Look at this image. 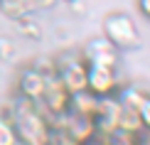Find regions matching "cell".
Here are the masks:
<instances>
[{
  "mask_svg": "<svg viewBox=\"0 0 150 145\" xmlns=\"http://www.w3.org/2000/svg\"><path fill=\"white\" fill-rule=\"evenodd\" d=\"M12 128L22 145H49V123L35 108V101L30 98L20 96L15 106V116H12Z\"/></svg>",
  "mask_w": 150,
  "mask_h": 145,
  "instance_id": "cell-1",
  "label": "cell"
},
{
  "mask_svg": "<svg viewBox=\"0 0 150 145\" xmlns=\"http://www.w3.org/2000/svg\"><path fill=\"white\" fill-rule=\"evenodd\" d=\"M103 37L111 42L116 49H130L140 42L138 25L133 22V17L126 12H113L106 17L103 22Z\"/></svg>",
  "mask_w": 150,
  "mask_h": 145,
  "instance_id": "cell-2",
  "label": "cell"
},
{
  "mask_svg": "<svg viewBox=\"0 0 150 145\" xmlns=\"http://www.w3.org/2000/svg\"><path fill=\"white\" fill-rule=\"evenodd\" d=\"M86 64H98V66H113L118 64V49L111 45L106 37H93L84 45V57Z\"/></svg>",
  "mask_w": 150,
  "mask_h": 145,
  "instance_id": "cell-3",
  "label": "cell"
},
{
  "mask_svg": "<svg viewBox=\"0 0 150 145\" xmlns=\"http://www.w3.org/2000/svg\"><path fill=\"white\" fill-rule=\"evenodd\" d=\"M116 69L113 66H98V64H89L86 69V89L91 93H96L98 98L101 96H111L116 91Z\"/></svg>",
  "mask_w": 150,
  "mask_h": 145,
  "instance_id": "cell-4",
  "label": "cell"
},
{
  "mask_svg": "<svg viewBox=\"0 0 150 145\" xmlns=\"http://www.w3.org/2000/svg\"><path fill=\"white\" fill-rule=\"evenodd\" d=\"M86 69H89V64L84 59H67V62H62L57 79L62 81V86L69 93L84 91L86 89Z\"/></svg>",
  "mask_w": 150,
  "mask_h": 145,
  "instance_id": "cell-5",
  "label": "cell"
},
{
  "mask_svg": "<svg viewBox=\"0 0 150 145\" xmlns=\"http://www.w3.org/2000/svg\"><path fill=\"white\" fill-rule=\"evenodd\" d=\"M47 106V111L52 113V116H64L67 111H69V91L62 86V81L57 76H52L49 74L47 76V86H45V93H42V98Z\"/></svg>",
  "mask_w": 150,
  "mask_h": 145,
  "instance_id": "cell-6",
  "label": "cell"
},
{
  "mask_svg": "<svg viewBox=\"0 0 150 145\" xmlns=\"http://www.w3.org/2000/svg\"><path fill=\"white\" fill-rule=\"evenodd\" d=\"M47 76L49 74H45L40 66H27L25 69V71L20 74V81H17L22 98L40 101L42 93H45V86H47Z\"/></svg>",
  "mask_w": 150,
  "mask_h": 145,
  "instance_id": "cell-7",
  "label": "cell"
},
{
  "mask_svg": "<svg viewBox=\"0 0 150 145\" xmlns=\"http://www.w3.org/2000/svg\"><path fill=\"white\" fill-rule=\"evenodd\" d=\"M98 108V96L91 93L89 89L69 93V113H79V116H96Z\"/></svg>",
  "mask_w": 150,
  "mask_h": 145,
  "instance_id": "cell-8",
  "label": "cell"
},
{
  "mask_svg": "<svg viewBox=\"0 0 150 145\" xmlns=\"http://www.w3.org/2000/svg\"><path fill=\"white\" fill-rule=\"evenodd\" d=\"M118 128H121V130H128V133L140 135V133H143V123H140L138 111L123 108V111H121V118H118Z\"/></svg>",
  "mask_w": 150,
  "mask_h": 145,
  "instance_id": "cell-9",
  "label": "cell"
},
{
  "mask_svg": "<svg viewBox=\"0 0 150 145\" xmlns=\"http://www.w3.org/2000/svg\"><path fill=\"white\" fill-rule=\"evenodd\" d=\"M116 98H118V103H121L123 108H128V111H138L140 103H143V98H145V93L138 91V89H133V86H128V89H123L121 96H116Z\"/></svg>",
  "mask_w": 150,
  "mask_h": 145,
  "instance_id": "cell-10",
  "label": "cell"
},
{
  "mask_svg": "<svg viewBox=\"0 0 150 145\" xmlns=\"http://www.w3.org/2000/svg\"><path fill=\"white\" fill-rule=\"evenodd\" d=\"M106 143L108 145H140V138L135 133H128V130L116 128L111 135H106Z\"/></svg>",
  "mask_w": 150,
  "mask_h": 145,
  "instance_id": "cell-11",
  "label": "cell"
},
{
  "mask_svg": "<svg viewBox=\"0 0 150 145\" xmlns=\"http://www.w3.org/2000/svg\"><path fill=\"white\" fill-rule=\"evenodd\" d=\"M17 133L15 128H12V121L0 116V145H17Z\"/></svg>",
  "mask_w": 150,
  "mask_h": 145,
  "instance_id": "cell-12",
  "label": "cell"
},
{
  "mask_svg": "<svg viewBox=\"0 0 150 145\" xmlns=\"http://www.w3.org/2000/svg\"><path fill=\"white\" fill-rule=\"evenodd\" d=\"M138 116H140V123H143V130L150 133V96L143 98L140 108H138Z\"/></svg>",
  "mask_w": 150,
  "mask_h": 145,
  "instance_id": "cell-13",
  "label": "cell"
},
{
  "mask_svg": "<svg viewBox=\"0 0 150 145\" xmlns=\"http://www.w3.org/2000/svg\"><path fill=\"white\" fill-rule=\"evenodd\" d=\"M138 8L145 17H150V0H138Z\"/></svg>",
  "mask_w": 150,
  "mask_h": 145,
  "instance_id": "cell-14",
  "label": "cell"
},
{
  "mask_svg": "<svg viewBox=\"0 0 150 145\" xmlns=\"http://www.w3.org/2000/svg\"><path fill=\"white\" fill-rule=\"evenodd\" d=\"M84 145H108V143H106V138L96 135V138H91V140H89V143H84Z\"/></svg>",
  "mask_w": 150,
  "mask_h": 145,
  "instance_id": "cell-15",
  "label": "cell"
},
{
  "mask_svg": "<svg viewBox=\"0 0 150 145\" xmlns=\"http://www.w3.org/2000/svg\"><path fill=\"white\" fill-rule=\"evenodd\" d=\"M140 145H150V140H148V138H145V140H140Z\"/></svg>",
  "mask_w": 150,
  "mask_h": 145,
  "instance_id": "cell-16",
  "label": "cell"
},
{
  "mask_svg": "<svg viewBox=\"0 0 150 145\" xmlns=\"http://www.w3.org/2000/svg\"><path fill=\"white\" fill-rule=\"evenodd\" d=\"M67 3H74V0H67Z\"/></svg>",
  "mask_w": 150,
  "mask_h": 145,
  "instance_id": "cell-17",
  "label": "cell"
},
{
  "mask_svg": "<svg viewBox=\"0 0 150 145\" xmlns=\"http://www.w3.org/2000/svg\"><path fill=\"white\" fill-rule=\"evenodd\" d=\"M17 145H22V143H17Z\"/></svg>",
  "mask_w": 150,
  "mask_h": 145,
  "instance_id": "cell-18",
  "label": "cell"
}]
</instances>
